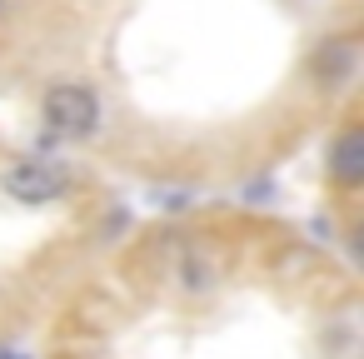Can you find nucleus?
Segmentation results:
<instances>
[{"label": "nucleus", "instance_id": "1", "mask_svg": "<svg viewBox=\"0 0 364 359\" xmlns=\"http://www.w3.org/2000/svg\"><path fill=\"white\" fill-rule=\"evenodd\" d=\"M41 120H46V140H85L100 130V95L80 80L50 85L41 100Z\"/></svg>", "mask_w": 364, "mask_h": 359}, {"label": "nucleus", "instance_id": "2", "mask_svg": "<svg viewBox=\"0 0 364 359\" xmlns=\"http://www.w3.org/2000/svg\"><path fill=\"white\" fill-rule=\"evenodd\" d=\"M0 185H6V195L21 200V205H50V200H60L70 190V170L60 160L26 155V160H16L6 175H0Z\"/></svg>", "mask_w": 364, "mask_h": 359}, {"label": "nucleus", "instance_id": "3", "mask_svg": "<svg viewBox=\"0 0 364 359\" xmlns=\"http://www.w3.org/2000/svg\"><path fill=\"white\" fill-rule=\"evenodd\" d=\"M329 175L344 190H354L364 180V125H344L334 135V145H329Z\"/></svg>", "mask_w": 364, "mask_h": 359}, {"label": "nucleus", "instance_id": "4", "mask_svg": "<svg viewBox=\"0 0 364 359\" xmlns=\"http://www.w3.org/2000/svg\"><path fill=\"white\" fill-rule=\"evenodd\" d=\"M314 75H324V85H339L354 75V45L349 41H324L314 50Z\"/></svg>", "mask_w": 364, "mask_h": 359}, {"label": "nucleus", "instance_id": "5", "mask_svg": "<svg viewBox=\"0 0 364 359\" xmlns=\"http://www.w3.org/2000/svg\"><path fill=\"white\" fill-rule=\"evenodd\" d=\"M0 359H31V354H21V349H0Z\"/></svg>", "mask_w": 364, "mask_h": 359}, {"label": "nucleus", "instance_id": "6", "mask_svg": "<svg viewBox=\"0 0 364 359\" xmlns=\"http://www.w3.org/2000/svg\"><path fill=\"white\" fill-rule=\"evenodd\" d=\"M0 11H6V0H0Z\"/></svg>", "mask_w": 364, "mask_h": 359}]
</instances>
